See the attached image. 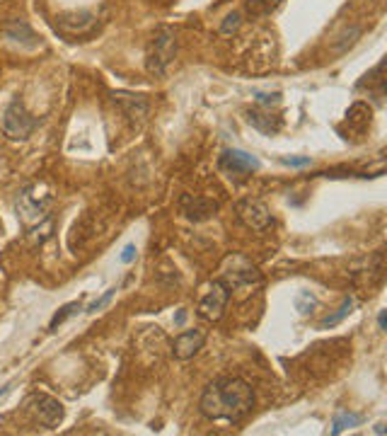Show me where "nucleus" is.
Here are the masks:
<instances>
[{
    "label": "nucleus",
    "instance_id": "nucleus-1",
    "mask_svg": "<svg viewBox=\"0 0 387 436\" xmlns=\"http://www.w3.org/2000/svg\"><path fill=\"white\" fill-rule=\"evenodd\" d=\"M201 415L213 422H239L255 407V390L242 378H218L201 395Z\"/></svg>",
    "mask_w": 387,
    "mask_h": 436
},
{
    "label": "nucleus",
    "instance_id": "nucleus-2",
    "mask_svg": "<svg viewBox=\"0 0 387 436\" xmlns=\"http://www.w3.org/2000/svg\"><path fill=\"white\" fill-rule=\"evenodd\" d=\"M174 56H177V34L169 27H158L145 51V68L150 76L160 78L167 73Z\"/></svg>",
    "mask_w": 387,
    "mask_h": 436
},
{
    "label": "nucleus",
    "instance_id": "nucleus-3",
    "mask_svg": "<svg viewBox=\"0 0 387 436\" xmlns=\"http://www.w3.org/2000/svg\"><path fill=\"white\" fill-rule=\"evenodd\" d=\"M220 272H223L220 282H223L230 291H245V288H252L261 282L259 269H257L250 260H245V257H239V255L228 257V260L223 262V269H220Z\"/></svg>",
    "mask_w": 387,
    "mask_h": 436
},
{
    "label": "nucleus",
    "instance_id": "nucleus-4",
    "mask_svg": "<svg viewBox=\"0 0 387 436\" xmlns=\"http://www.w3.org/2000/svg\"><path fill=\"white\" fill-rule=\"evenodd\" d=\"M3 134L8 136L10 141H25L32 136V131L36 128V119L27 112V107L20 102V100H12L10 104L3 112Z\"/></svg>",
    "mask_w": 387,
    "mask_h": 436
},
{
    "label": "nucleus",
    "instance_id": "nucleus-5",
    "mask_svg": "<svg viewBox=\"0 0 387 436\" xmlns=\"http://www.w3.org/2000/svg\"><path fill=\"white\" fill-rule=\"evenodd\" d=\"M49 204H51V192H44L41 185H30L17 196V214L27 226H32L44 218Z\"/></svg>",
    "mask_w": 387,
    "mask_h": 436
},
{
    "label": "nucleus",
    "instance_id": "nucleus-6",
    "mask_svg": "<svg viewBox=\"0 0 387 436\" xmlns=\"http://www.w3.org/2000/svg\"><path fill=\"white\" fill-rule=\"evenodd\" d=\"M228 301H230V288L225 286L220 279H215V282L209 284L206 293L201 296L196 313H199V318L209 320V323H215V320L223 318L225 308H228Z\"/></svg>",
    "mask_w": 387,
    "mask_h": 436
},
{
    "label": "nucleus",
    "instance_id": "nucleus-7",
    "mask_svg": "<svg viewBox=\"0 0 387 436\" xmlns=\"http://www.w3.org/2000/svg\"><path fill=\"white\" fill-rule=\"evenodd\" d=\"M27 407L30 412L41 422L44 426L54 429L63 422V405L56 400V398L46 395V393H34V395L27 400Z\"/></svg>",
    "mask_w": 387,
    "mask_h": 436
},
{
    "label": "nucleus",
    "instance_id": "nucleus-8",
    "mask_svg": "<svg viewBox=\"0 0 387 436\" xmlns=\"http://www.w3.org/2000/svg\"><path fill=\"white\" fill-rule=\"evenodd\" d=\"M218 168L223 170L228 177H247V174L259 170V160H257L255 155L245 153V150L228 148V150H223V155H220Z\"/></svg>",
    "mask_w": 387,
    "mask_h": 436
},
{
    "label": "nucleus",
    "instance_id": "nucleus-9",
    "mask_svg": "<svg viewBox=\"0 0 387 436\" xmlns=\"http://www.w3.org/2000/svg\"><path fill=\"white\" fill-rule=\"evenodd\" d=\"M237 216L252 231H264L271 226V211L261 199H242L237 204Z\"/></svg>",
    "mask_w": 387,
    "mask_h": 436
},
{
    "label": "nucleus",
    "instance_id": "nucleus-10",
    "mask_svg": "<svg viewBox=\"0 0 387 436\" xmlns=\"http://www.w3.org/2000/svg\"><path fill=\"white\" fill-rule=\"evenodd\" d=\"M204 342H206V332H201V330H187V332L177 334L172 342L174 359L179 361L191 359L194 354H199V349L204 347Z\"/></svg>",
    "mask_w": 387,
    "mask_h": 436
},
{
    "label": "nucleus",
    "instance_id": "nucleus-11",
    "mask_svg": "<svg viewBox=\"0 0 387 436\" xmlns=\"http://www.w3.org/2000/svg\"><path fill=\"white\" fill-rule=\"evenodd\" d=\"M182 209H184V214H187L189 221L201 223V221H209L211 216H215L218 201H211V199H206V196H184Z\"/></svg>",
    "mask_w": 387,
    "mask_h": 436
},
{
    "label": "nucleus",
    "instance_id": "nucleus-12",
    "mask_svg": "<svg viewBox=\"0 0 387 436\" xmlns=\"http://www.w3.org/2000/svg\"><path fill=\"white\" fill-rule=\"evenodd\" d=\"M114 102L119 104V107L124 109V114H126L131 122H141L145 114H148L150 109V102L145 100V95H128V93H114Z\"/></svg>",
    "mask_w": 387,
    "mask_h": 436
},
{
    "label": "nucleus",
    "instance_id": "nucleus-13",
    "mask_svg": "<svg viewBox=\"0 0 387 436\" xmlns=\"http://www.w3.org/2000/svg\"><path fill=\"white\" fill-rule=\"evenodd\" d=\"M247 122H250L257 131H261V134H266V136L279 134L281 126H283L281 117L271 114V109H250V112H247Z\"/></svg>",
    "mask_w": 387,
    "mask_h": 436
},
{
    "label": "nucleus",
    "instance_id": "nucleus-14",
    "mask_svg": "<svg viewBox=\"0 0 387 436\" xmlns=\"http://www.w3.org/2000/svg\"><path fill=\"white\" fill-rule=\"evenodd\" d=\"M5 36L15 41V44H22V47H30V49H34L36 44H39L36 34L32 32V27L27 25L25 20H12L10 25L5 27Z\"/></svg>",
    "mask_w": 387,
    "mask_h": 436
},
{
    "label": "nucleus",
    "instance_id": "nucleus-15",
    "mask_svg": "<svg viewBox=\"0 0 387 436\" xmlns=\"http://www.w3.org/2000/svg\"><path fill=\"white\" fill-rule=\"evenodd\" d=\"M361 422H363L361 415H353V412H336L331 434H342L344 429H353V426H358Z\"/></svg>",
    "mask_w": 387,
    "mask_h": 436
},
{
    "label": "nucleus",
    "instance_id": "nucleus-16",
    "mask_svg": "<svg viewBox=\"0 0 387 436\" xmlns=\"http://www.w3.org/2000/svg\"><path fill=\"white\" fill-rule=\"evenodd\" d=\"M351 310H353V298H344V301H342V308L336 310L334 315H327V318L320 323V328H322V330H325V328H334V325L342 323V320L347 318V315L351 313Z\"/></svg>",
    "mask_w": 387,
    "mask_h": 436
},
{
    "label": "nucleus",
    "instance_id": "nucleus-17",
    "mask_svg": "<svg viewBox=\"0 0 387 436\" xmlns=\"http://www.w3.org/2000/svg\"><path fill=\"white\" fill-rule=\"evenodd\" d=\"M361 36V27H351L349 32H344L342 36H339V41L334 44V54H344L349 47H353V41Z\"/></svg>",
    "mask_w": 387,
    "mask_h": 436
},
{
    "label": "nucleus",
    "instance_id": "nucleus-18",
    "mask_svg": "<svg viewBox=\"0 0 387 436\" xmlns=\"http://www.w3.org/2000/svg\"><path fill=\"white\" fill-rule=\"evenodd\" d=\"M315 296H312L310 291H303V293H298L296 296V308L301 310V315H310L312 313V308H315Z\"/></svg>",
    "mask_w": 387,
    "mask_h": 436
},
{
    "label": "nucleus",
    "instance_id": "nucleus-19",
    "mask_svg": "<svg viewBox=\"0 0 387 436\" xmlns=\"http://www.w3.org/2000/svg\"><path fill=\"white\" fill-rule=\"evenodd\" d=\"M271 10V0H247V12L252 17H261Z\"/></svg>",
    "mask_w": 387,
    "mask_h": 436
},
{
    "label": "nucleus",
    "instance_id": "nucleus-20",
    "mask_svg": "<svg viewBox=\"0 0 387 436\" xmlns=\"http://www.w3.org/2000/svg\"><path fill=\"white\" fill-rule=\"evenodd\" d=\"M239 25H242V15L239 12H230L223 20V25H220V34H233V32L239 30Z\"/></svg>",
    "mask_w": 387,
    "mask_h": 436
},
{
    "label": "nucleus",
    "instance_id": "nucleus-21",
    "mask_svg": "<svg viewBox=\"0 0 387 436\" xmlns=\"http://www.w3.org/2000/svg\"><path fill=\"white\" fill-rule=\"evenodd\" d=\"M75 310H80V303H68V306H63V308L58 310L56 315H54V320H51V330H56L58 325H61L66 318H71V315L75 313Z\"/></svg>",
    "mask_w": 387,
    "mask_h": 436
},
{
    "label": "nucleus",
    "instance_id": "nucleus-22",
    "mask_svg": "<svg viewBox=\"0 0 387 436\" xmlns=\"http://www.w3.org/2000/svg\"><path fill=\"white\" fill-rule=\"evenodd\" d=\"M114 293H117V288H109V291H104V296H102V298H97V301H92L90 306H87V313H90V315L99 313V310H102L104 306H107V303L114 298Z\"/></svg>",
    "mask_w": 387,
    "mask_h": 436
},
{
    "label": "nucleus",
    "instance_id": "nucleus-23",
    "mask_svg": "<svg viewBox=\"0 0 387 436\" xmlns=\"http://www.w3.org/2000/svg\"><path fill=\"white\" fill-rule=\"evenodd\" d=\"M255 100L261 104V107H274V104H279V102H281V95H279V93H274V95L257 93V95H255Z\"/></svg>",
    "mask_w": 387,
    "mask_h": 436
},
{
    "label": "nucleus",
    "instance_id": "nucleus-24",
    "mask_svg": "<svg viewBox=\"0 0 387 436\" xmlns=\"http://www.w3.org/2000/svg\"><path fill=\"white\" fill-rule=\"evenodd\" d=\"M281 163L288 165V168H307L310 158H307V155H303V158H281Z\"/></svg>",
    "mask_w": 387,
    "mask_h": 436
},
{
    "label": "nucleus",
    "instance_id": "nucleus-25",
    "mask_svg": "<svg viewBox=\"0 0 387 436\" xmlns=\"http://www.w3.org/2000/svg\"><path fill=\"white\" fill-rule=\"evenodd\" d=\"M136 245H126V247H124V250H121V262H124V264H131V262L133 260H136Z\"/></svg>",
    "mask_w": 387,
    "mask_h": 436
},
{
    "label": "nucleus",
    "instance_id": "nucleus-26",
    "mask_svg": "<svg viewBox=\"0 0 387 436\" xmlns=\"http://www.w3.org/2000/svg\"><path fill=\"white\" fill-rule=\"evenodd\" d=\"M184 320H187V313H184V310H179L177 318H174V323H177V325H184Z\"/></svg>",
    "mask_w": 387,
    "mask_h": 436
},
{
    "label": "nucleus",
    "instance_id": "nucleus-27",
    "mask_svg": "<svg viewBox=\"0 0 387 436\" xmlns=\"http://www.w3.org/2000/svg\"><path fill=\"white\" fill-rule=\"evenodd\" d=\"M385 310H380V315H377V325H380V330H385Z\"/></svg>",
    "mask_w": 387,
    "mask_h": 436
},
{
    "label": "nucleus",
    "instance_id": "nucleus-28",
    "mask_svg": "<svg viewBox=\"0 0 387 436\" xmlns=\"http://www.w3.org/2000/svg\"><path fill=\"white\" fill-rule=\"evenodd\" d=\"M382 426H385V424H382V422H377V424H375V434H382V431H385Z\"/></svg>",
    "mask_w": 387,
    "mask_h": 436
},
{
    "label": "nucleus",
    "instance_id": "nucleus-29",
    "mask_svg": "<svg viewBox=\"0 0 387 436\" xmlns=\"http://www.w3.org/2000/svg\"><path fill=\"white\" fill-rule=\"evenodd\" d=\"M8 390H10V385H3V388H0V398H3V395H5V393H8Z\"/></svg>",
    "mask_w": 387,
    "mask_h": 436
},
{
    "label": "nucleus",
    "instance_id": "nucleus-30",
    "mask_svg": "<svg viewBox=\"0 0 387 436\" xmlns=\"http://www.w3.org/2000/svg\"><path fill=\"white\" fill-rule=\"evenodd\" d=\"M0 228H3V223H0Z\"/></svg>",
    "mask_w": 387,
    "mask_h": 436
}]
</instances>
